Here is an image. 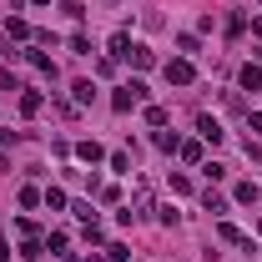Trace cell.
<instances>
[{
  "label": "cell",
  "instance_id": "cell-12",
  "mask_svg": "<svg viewBox=\"0 0 262 262\" xmlns=\"http://www.w3.org/2000/svg\"><path fill=\"white\" fill-rule=\"evenodd\" d=\"M20 111L35 116V111H40V91H26V96H20Z\"/></svg>",
  "mask_w": 262,
  "mask_h": 262
},
{
  "label": "cell",
  "instance_id": "cell-7",
  "mask_svg": "<svg viewBox=\"0 0 262 262\" xmlns=\"http://www.w3.org/2000/svg\"><path fill=\"white\" fill-rule=\"evenodd\" d=\"M76 157H81V162H91V166H96L101 157H106V151H101L96 141H81V146H76Z\"/></svg>",
  "mask_w": 262,
  "mask_h": 262
},
{
  "label": "cell",
  "instance_id": "cell-11",
  "mask_svg": "<svg viewBox=\"0 0 262 262\" xmlns=\"http://www.w3.org/2000/svg\"><path fill=\"white\" fill-rule=\"evenodd\" d=\"M232 196H237L242 207H252V202H257V187H252V182H242V187H237V192H232Z\"/></svg>",
  "mask_w": 262,
  "mask_h": 262
},
{
  "label": "cell",
  "instance_id": "cell-2",
  "mask_svg": "<svg viewBox=\"0 0 262 262\" xmlns=\"http://www.w3.org/2000/svg\"><path fill=\"white\" fill-rule=\"evenodd\" d=\"M166 81L171 86H192V61H166Z\"/></svg>",
  "mask_w": 262,
  "mask_h": 262
},
{
  "label": "cell",
  "instance_id": "cell-10",
  "mask_svg": "<svg viewBox=\"0 0 262 262\" xmlns=\"http://www.w3.org/2000/svg\"><path fill=\"white\" fill-rule=\"evenodd\" d=\"M177 151H182V162H202V141H182Z\"/></svg>",
  "mask_w": 262,
  "mask_h": 262
},
{
  "label": "cell",
  "instance_id": "cell-13",
  "mask_svg": "<svg viewBox=\"0 0 262 262\" xmlns=\"http://www.w3.org/2000/svg\"><path fill=\"white\" fill-rule=\"evenodd\" d=\"M126 51H131V40H126V31H116V35H111V56H126Z\"/></svg>",
  "mask_w": 262,
  "mask_h": 262
},
{
  "label": "cell",
  "instance_id": "cell-8",
  "mask_svg": "<svg viewBox=\"0 0 262 262\" xmlns=\"http://www.w3.org/2000/svg\"><path fill=\"white\" fill-rule=\"evenodd\" d=\"M126 61H131V66H141V71H146V66L157 61V56H151L146 46H131V51H126Z\"/></svg>",
  "mask_w": 262,
  "mask_h": 262
},
{
  "label": "cell",
  "instance_id": "cell-9",
  "mask_svg": "<svg viewBox=\"0 0 262 262\" xmlns=\"http://www.w3.org/2000/svg\"><path fill=\"white\" fill-rule=\"evenodd\" d=\"M222 242H232V247H252V242H247V237H242V232L232 227V222H222Z\"/></svg>",
  "mask_w": 262,
  "mask_h": 262
},
{
  "label": "cell",
  "instance_id": "cell-15",
  "mask_svg": "<svg viewBox=\"0 0 262 262\" xmlns=\"http://www.w3.org/2000/svg\"><path fill=\"white\" fill-rule=\"evenodd\" d=\"M202 207H207V212H227V202H222L217 192H207V196H202Z\"/></svg>",
  "mask_w": 262,
  "mask_h": 262
},
{
  "label": "cell",
  "instance_id": "cell-1",
  "mask_svg": "<svg viewBox=\"0 0 262 262\" xmlns=\"http://www.w3.org/2000/svg\"><path fill=\"white\" fill-rule=\"evenodd\" d=\"M136 101H146V86H141V81H131V86H121V91L111 96V106H116V111H131Z\"/></svg>",
  "mask_w": 262,
  "mask_h": 262
},
{
  "label": "cell",
  "instance_id": "cell-14",
  "mask_svg": "<svg viewBox=\"0 0 262 262\" xmlns=\"http://www.w3.org/2000/svg\"><path fill=\"white\" fill-rule=\"evenodd\" d=\"M40 202H46V207H51V212H61V207H66V192H56V187H51V192L40 196Z\"/></svg>",
  "mask_w": 262,
  "mask_h": 262
},
{
  "label": "cell",
  "instance_id": "cell-5",
  "mask_svg": "<svg viewBox=\"0 0 262 262\" xmlns=\"http://www.w3.org/2000/svg\"><path fill=\"white\" fill-rule=\"evenodd\" d=\"M26 56H31V66L40 71V76H51V81H56V61H51V56H40V51H26Z\"/></svg>",
  "mask_w": 262,
  "mask_h": 262
},
{
  "label": "cell",
  "instance_id": "cell-3",
  "mask_svg": "<svg viewBox=\"0 0 262 262\" xmlns=\"http://www.w3.org/2000/svg\"><path fill=\"white\" fill-rule=\"evenodd\" d=\"M196 131H202V141H212V146L222 141V126H217L212 116H196Z\"/></svg>",
  "mask_w": 262,
  "mask_h": 262
},
{
  "label": "cell",
  "instance_id": "cell-6",
  "mask_svg": "<svg viewBox=\"0 0 262 262\" xmlns=\"http://www.w3.org/2000/svg\"><path fill=\"white\" fill-rule=\"evenodd\" d=\"M237 81H242V91H257V86H262V71H257V66H242Z\"/></svg>",
  "mask_w": 262,
  "mask_h": 262
},
{
  "label": "cell",
  "instance_id": "cell-4",
  "mask_svg": "<svg viewBox=\"0 0 262 262\" xmlns=\"http://www.w3.org/2000/svg\"><path fill=\"white\" fill-rule=\"evenodd\" d=\"M26 35H31V26H26V20L15 15V20H5V31H0V40H26Z\"/></svg>",
  "mask_w": 262,
  "mask_h": 262
}]
</instances>
